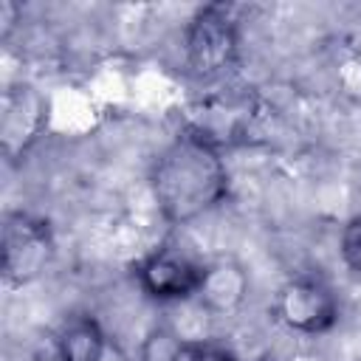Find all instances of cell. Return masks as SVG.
I'll return each instance as SVG.
<instances>
[{
    "label": "cell",
    "instance_id": "6da1fadb",
    "mask_svg": "<svg viewBox=\"0 0 361 361\" xmlns=\"http://www.w3.org/2000/svg\"><path fill=\"white\" fill-rule=\"evenodd\" d=\"M228 186L223 149L189 130H180L149 166L152 200L172 226H186L214 212L228 197Z\"/></svg>",
    "mask_w": 361,
    "mask_h": 361
},
{
    "label": "cell",
    "instance_id": "7a4b0ae2",
    "mask_svg": "<svg viewBox=\"0 0 361 361\" xmlns=\"http://www.w3.org/2000/svg\"><path fill=\"white\" fill-rule=\"evenodd\" d=\"M240 59V25L226 3L200 6L183 28V62L197 79H217Z\"/></svg>",
    "mask_w": 361,
    "mask_h": 361
},
{
    "label": "cell",
    "instance_id": "3957f363",
    "mask_svg": "<svg viewBox=\"0 0 361 361\" xmlns=\"http://www.w3.org/2000/svg\"><path fill=\"white\" fill-rule=\"evenodd\" d=\"M3 282L8 290L37 282L56 257L54 228L45 217L31 212H6L3 217Z\"/></svg>",
    "mask_w": 361,
    "mask_h": 361
},
{
    "label": "cell",
    "instance_id": "277c9868",
    "mask_svg": "<svg viewBox=\"0 0 361 361\" xmlns=\"http://www.w3.org/2000/svg\"><path fill=\"white\" fill-rule=\"evenodd\" d=\"M274 316L282 327L302 336H322L338 324L341 307L327 282L319 276H290L274 293Z\"/></svg>",
    "mask_w": 361,
    "mask_h": 361
},
{
    "label": "cell",
    "instance_id": "5b68a950",
    "mask_svg": "<svg viewBox=\"0 0 361 361\" xmlns=\"http://www.w3.org/2000/svg\"><path fill=\"white\" fill-rule=\"evenodd\" d=\"M200 271L203 262L180 251L178 245L161 243L152 251H147L133 274L138 288L152 299V302H192L200 285Z\"/></svg>",
    "mask_w": 361,
    "mask_h": 361
},
{
    "label": "cell",
    "instance_id": "8992f818",
    "mask_svg": "<svg viewBox=\"0 0 361 361\" xmlns=\"http://www.w3.org/2000/svg\"><path fill=\"white\" fill-rule=\"evenodd\" d=\"M45 124H48V102L34 85L20 82L3 90L0 141H3V155L8 161L23 158L37 144Z\"/></svg>",
    "mask_w": 361,
    "mask_h": 361
},
{
    "label": "cell",
    "instance_id": "52a82bcc",
    "mask_svg": "<svg viewBox=\"0 0 361 361\" xmlns=\"http://www.w3.org/2000/svg\"><path fill=\"white\" fill-rule=\"evenodd\" d=\"M248 290H251V279L245 265L237 257L220 254L203 262L200 285L192 302H197V307L212 316H231L245 305Z\"/></svg>",
    "mask_w": 361,
    "mask_h": 361
},
{
    "label": "cell",
    "instance_id": "ba28073f",
    "mask_svg": "<svg viewBox=\"0 0 361 361\" xmlns=\"http://www.w3.org/2000/svg\"><path fill=\"white\" fill-rule=\"evenodd\" d=\"M110 336L93 313L71 316L56 333V358L59 361H102Z\"/></svg>",
    "mask_w": 361,
    "mask_h": 361
},
{
    "label": "cell",
    "instance_id": "9c48e42d",
    "mask_svg": "<svg viewBox=\"0 0 361 361\" xmlns=\"http://www.w3.org/2000/svg\"><path fill=\"white\" fill-rule=\"evenodd\" d=\"M203 341L186 338L166 324H155L144 333L135 361H200Z\"/></svg>",
    "mask_w": 361,
    "mask_h": 361
},
{
    "label": "cell",
    "instance_id": "30bf717a",
    "mask_svg": "<svg viewBox=\"0 0 361 361\" xmlns=\"http://www.w3.org/2000/svg\"><path fill=\"white\" fill-rule=\"evenodd\" d=\"M338 257L347 265V271H353L355 276H361V214L350 217L341 226V234H338Z\"/></svg>",
    "mask_w": 361,
    "mask_h": 361
},
{
    "label": "cell",
    "instance_id": "8fae6325",
    "mask_svg": "<svg viewBox=\"0 0 361 361\" xmlns=\"http://www.w3.org/2000/svg\"><path fill=\"white\" fill-rule=\"evenodd\" d=\"M200 361H237L231 350H226L223 344H214V341H203V355Z\"/></svg>",
    "mask_w": 361,
    "mask_h": 361
},
{
    "label": "cell",
    "instance_id": "7c38bea8",
    "mask_svg": "<svg viewBox=\"0 0 361 361\" xmlns=\"http://www.w3.org/2000/svg\"><path fill=\"white\" fill-rule=\"evenodd\" d=\"M20 17V6L17 3H11V0H6V3H0V23H3V37H8V31H11V25H14V20Z\"/></svg>",
    "mask_w": 361,
    "mask_h": 361
},
{
    "label": "cell",
    "instance_id": "4fadbf2b",
    "mask_svg": "<svg viewBox=\"0 0 361 361\" xmlns=\"http://www.w3.org/2000/svg\"><path fill=\"white\" fill-rule=\"evenodd\" d=\"M102 361H130V355L110 338V344H107V350H104V355H102Z\"/></svg>",
    "mask_w": 361,
    "mask_h": 361
},
{
    "label": "cell",
    "instance_id": "5bb4252c",
    "mask_svg": "<svg viewBox=\"0 0 361 361\" xmlns=\"http://www.w3.org/2000/svg\"><path fill=\"white\" fill-rule=\"evenodd\" d=\"M251 361H276L274 355H257V358H251Z\"/></svg>",
    "mask_w": 361,
    "mask_h": 361
}]
</instances>
